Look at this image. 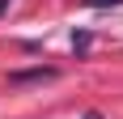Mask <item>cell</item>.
Masks as SVG:
<instances>
[{
  "mask_svg": "<svg viewBox=\"0 0 123 119\" xmlns=\"http://www.w3.org/2000/svg\"><path fill=\"white\" fill-rule=\"evenodd\" d=\"M55 77H60L55 68H21V72H9L13 85H25V81H55Z\"/></svg>",
  "mask_w": 123,
  "mask_h": 119,
  "instance_id": "1",
  "label": "cell"
},
{
  "mask_svg": "<svg viewBox=\"0 0 123 119\" xmlns=\"http://www.w3.org/2000/svg\"><path fill=\"white\" fill-rule=\"evenodd\" d=\"M85 4H93V9H106V4H123V0H85Z\"/></svg>",
  "mask_w": 123,
  "mask_h": 119,
  "instance_id": "2",
  "label": "cell"
},
{
  "mask_svg": "<svg viewBox=\"0 0 123 119\" xmlns=\"http://www.w3.org/2000/svg\"><path fill=\"white\" fill-rule=\"evenodd\" d=\"M85 119H102V115H98V111H89V115H85Z\"/></svg>",
  "mask_w": 123,
  "mask_h": 119,
  "instance_id": "3",
  "label": "cell"
}]
</instances>
